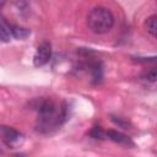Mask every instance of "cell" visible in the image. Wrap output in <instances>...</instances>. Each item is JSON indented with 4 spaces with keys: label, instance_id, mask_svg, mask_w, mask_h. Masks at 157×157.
Masks as SVG:
<instances>
[{
    "label": "cell",
    "instance_id": "6da1fadb",
    "mask_svg": "<svg viewBox=\"0 0 157 157\" xmlns=\"http://www.w3.org/2000/svg\"><path fill=\"white\" fill-rule=\"evenodd\" d=\"M33 108L38 113L36 129L42 134L52 132L53 130L61 126L69 118L66 104L58 107L52 99L48 98L36 99L33 102Z\"/></svg>",
    "mask_w": 157,
    "mask_h": 157
},
{
    "label": "cell",
    "instance_id": "7a4b0ae2",
    "mask_svg": "<svg viewBox=\"0 0 157 157\" xmlns=\"http://www.w3.org/2000/svg\"><path fill=\"white\" fill-rule=\"evenodd\" d=\"M113 12L103 6H97L91 10L87 16V26L96 34H103L109 32L114 26Z\"/></svg>",
    "mask_w": 157,
    "mask_h": 157
},
{
    "label": "cell",
    "instance_id": "3957f363",
    "mask_svg": "<svg viewBox=\"0 0 157 157\" xmlns=\"http://www.w3.org/2000/svg\"><path fill=\"white\" fill-rule=\"evenodd\" d=\"M0 137L2 142L10 148L20 147L25 141V136L18 130L7 125H0Z\"/></svg>",
    "mask_w": 157,
    "mask_h": 157
},
{
    "label": "cell",
    "instance_id": "277c9868",
    "mask_svg": "<svg viewBox=\"0 0 157 157\" xmlns=\"http://www.w3.org/2000/svg\"><path fill=\"white\" fill-rule=\"evenodd\" d=\"M52 58V45L49 42H43L38 45L34 56H33V64L34 66H44L45 64L49 63Z\"/></svg>",
    "mask_w": 157,
    "mask_h": 157
},
{
    "label": "cell",
    "instance_id": "5b68a950",
    "mask_svg": "<svg viewBox=\"0 0 157 157\" xmlns=\"http://www.w3.org/2000/svg\"><path fill=\"white\" fill-rule=\"evenodd\" d=\"M105 136H107L109 140H112V141H114V142H117V144H119V145L134 146V142L131 141V139H130L128 135H125V134H123V132H120V131H117V130H108V131H105Z\"/></svg>",
    "mask_w": 157,
    "mask_h": 157
},
{
    "label": "cell",
    "instance_id": "8992f818",
    "mask_svg": "<svg viewBox=\"0 0 157 157\" xmlns=\"http://www.w3.org/2000/svg\"><path fill=\"white\" fill-rule=\"evenodd\" d=\"M145 27L152 37H156V33H157V16L151 15L150 17H147L146 21H145Z\"/></svg>",
    "mask_w": 157,
    "mask_h": 157
},
{
    "label": "cell",
    "instance_id": "52a82bcc",
    "mask_svg": "<svg viewBox=\"0 0 157 157\" xmlns=\"http://www.w3.org/2000/svg\"><path fill=\"white\" fill-rule=\"evenodd\" d=\"M11 29V34L12 37L17 38V39H25L31 34V31L27 28H22L20 26H10Z\"/></svg>",
    "mask_w": 157,
    "mask_h": 157
},
{
    "label": "cell",
    "instance_id": "ba28073f",
    "mask_svg": "<svg viewBox=\"0 0 157 157\" xmlns=\"http://www.w3.org/2000/svg\"><path fill=\"white\" fill-rule=\"evenodd\" d=\"M11 37H12V34H11L10 26L0 22V40L1 42H10Z\"/></svg>",
    "mask_w": 157,
    "mask_h": 157
},
{
    "label": "cell",
    "instance_id": "9c48e42d",
    "mask_svg": "<svg viewBox=\"0 0 157 157\" xmlns=\"http://www.w3.org/2000/svg\"><path fill=\"white\" fill-rule=\"evenodd\" d=\"M141 80L145 81V82H155L156 81V69L155 67H151L148 70H146L145 72L141 74Z\"/></svg>",
    "mask_w": 157,
    "mask_h": 157
},
{
    "label": "cell",
    "instance_id": "30bf717a",
    "mask_svg": "<svg viewBox=\"0 0 157 157\" xmlns=\"http://www.w3.org/2000/svg\"><path fill=\"white\" fill-rule=\"evenodd\" d=\"M90 136H92L93 139H99V140H102V139H104V136H105V131H103V129H102L101 126H93L92 130L90 131Z\"/></svg>",
    "mask_w": 157,
    "mask_h": 157
},
{
    "label": "cell",
    "instance_id": "8fae6325",
    "mask_svg": "<svg viewBox=\"0 0 157 157\" xmlns=\"http://www.w3.org/2000/svg\"><path fill=\"white\" fill-rule=\"evenodd\" d=\"M112 121L115 125H118V126H120L123 129H128V126L130 125L129 121H126V120H124L123 118H119V117H112Z\"/></svg>",
    "mask_w": 157,
    "mask_h": 157
},
{
    "label": "cell",
    "instance_id": "7c38bea8",
    "mask_svg": "<svg viewBox=\"0 0 157 157\" xmlns=\"http://www.w3.org/2000/svg\"><path fill=\"white\" fill-rule=\"evenodd\" d=\"M5 1H6V0H0V7H1V6L5 4Z\"/></svg>",
    "mask_w": 157,
    "mask_h": 157
}]
</instances>
